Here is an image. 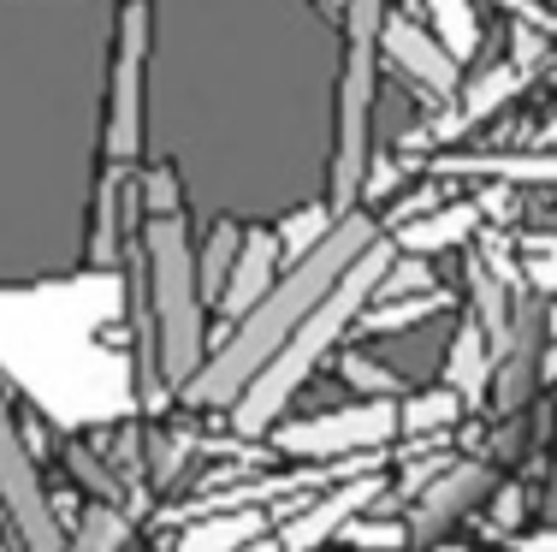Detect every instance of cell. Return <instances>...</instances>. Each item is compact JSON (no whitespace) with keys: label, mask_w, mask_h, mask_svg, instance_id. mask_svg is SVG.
<instances>
[{"label":"cell","mask_w":557,"mask_h":552,"mask_svg":"<svg viewBox=\"0 0 557 552\" xmlns=\"http://www.w3.org/2000/svg\"><path fill=\"white\" fill-rule=\"evenodd\" d=\"M522 84H528V65H516V60L493 65L486 77H474V89H469V96H457V113H450V125H445V131L481 125L486 113H498L504 101H516V89H522Z\"/></svg>","instance_id":"obj_15"},{"label":"cell","mask_w":557,"mask_h":552,"mask_svg":"<svg viewBox=\"0 0 557 552\" xmlns=\"http://www.w3.org/2000/svg\"><path fill=\"white\" fill-rule=\"evenodd\" d=\"M273 529V511L268 505H237V511H202L178 529V541L166 552H237L249 547L256 535Z\"/></svg>","instance_id":"obj_11"},{"label":"cell","mask_w":557,"mask_h":552,"mask_svg":"<svg viewBox=\"0 0 557 552\" xmlns=\"http://www.w3.org/2000/svg\"><path fill=\"white\" fill-rule=\"evenodd\" d=\"M285 268H290V261H285V244H278V232H273V226H244V244H237L232 280H225L214 315H220L225 327L244 321V315L273 292V280H278Z\"/></svg>","instance_id":"obj_8"},{"label":"cell","mask_w":557,"mask_h":552,"mask_svg":"<svg viewBox=\"0 0 557 552\" xmlns=\"http://www.w3.org/2000/svg\"><path fill=\"white\" fill-rule=\"evenodd\" d=\"M333 220H338V208L333 203H302V208H290L285 220H278V244H285V261H297V256H309L314 244L333 232Z\"/></svg>","instance_id":"obj_18"},{"label":"cell","mask_w":557,"mask_h":552,"mask_svg":"<svg viewBox=\"0 0 557 552\" xmlns=\"http://www.w3.org/2000/svg\"><path fill=\"white\" fill-rule=\"evenodd\" d=\"M261 445L278 452L285 464H314L333 469V476L386 464V452L397 445V398H344L333 410L285 416Z\"/></svg>","instance_id":"obj_4"},{"label":"cell","mask_w":557,"mask_h":552,"mask_svg":"<svg viewBox=\"0 0 557 552\" xmlns=\"http://www.w3.org/2000/svg\"><path fill=\"white\" fill-rule=\"evenodd\" d=\"M510 547L516 552H557V523H552V529H522Z\"/></svg>","instance_id":"obj_20"},{"label":"cell","mask_w":557,"mask_h":552,"mask_svg":"<svg viewBox=\"0 0 557 552\" xmlns=\"http://www.w3.org/2000/svg\"><path fill=\"white\" fill-rule=\"evenodd\" d=\"M143 273H149V315H154V363L161 387L184 392L196 368L208 363L214 321H208L202 273H196V244H190V214L172 167L143 173Z\"/></svg>","instance_id":"obj_2"},{"label":"cell","mask_w":557,"mask_h":552,"mask_svg":"<svg viewBox=\"0 0 557 552\" xmlns=\"http://www.w3.org/2000/svg\"><path fill=\"white\" fill-rule=\"evenodd\" d=\"M392 256H397L392 238H380L374 249H362V256L350 261V273H344L333 292H326L321 304L309 309V321H302L297 333L278 345V357L261 368L256 380H249V392L232 404V416H225L237 445H261V440H268V433L290 416V404L309 392V380L321 375V363L333 357L344 339H350V327L362 321L368 304H374L380 280H386V268H392Z\"/></svg>","instance_id":"obj_3"},{"label":"cell","mask_w":557,"mask_h":552,"mask_svg":"<svg viewBox=\"0 0 557 552\" xmlns=\"http://www.w3.org/2000/svg\"><path fill=\"white\" fill-rule=\"evenodd\" d=\"M143 72H149V7L125 0L113 48V89H108V161L125 167L143 155Z\"/></svg>","instance_id":"obj_7"},{"label":"cell","mask_w":557,"mask_h":552,"mask_svg":"<svg viewBox=\"0 0 557 552\" xmlns=\"http://www.w3.org/2000/svg\"><path fill=\"white\" fill-rule=\"evenodd\" d=\"M0 529L18 552H72L65 511L42 476V445L7 392H0Z\"/></svg>","instance_id":"obj_5"},{"label":"cell","mask_w":557,"mask_h":552,"mask_svg":"<svg viewBox=\"0 0 557 552\" xmlns=\"http://www.w3.org/2000/svg\"><path fill=\"white\" fill-rule=\"evenodd\" d=\"M333 552H350V547H333Z\"/></svg>","instance_id":"obj_24"},{"label":"cell","mask_w":557,"mask_h":552,"mask_svg":"<svg viewBox=\"0 0 557 552\" xmlns=\"http://www.w3.org/2000/svg\"><path fill=\"white\" fill-rule=\"evenodd\" d=\"M428 19H433V36H440V48L450 60H469L474 48H481V12H474V0H428Z\"/></svg>","instance_id":"obj_17"},{"label":"cell","mask_w":557,"mask_h":552,"mask_svg":"<svg viewBox=\"0 0 557 552\" xmlns=\"http://www.w3.org/2000/svg\"><path fill=\"white\" fill-rule=\"evenodd\" d=\"M380 48H386L433 101H457V60H450L440 48V36H428L416 19H386L380 24Z\"/></svg>","instance_id":"obj_9"},{"label":"cell","mask_w":557,"mask_h":552,"mask_svg":"<svg viewBox=\"0 0 557 552\" xmlns=\"http://www.w3.org/2000/svg\"><path fill=\"white\" fill-rule=\"evenodd\" d=\"M546 380H557V345L546 351Z\"/></svg>","instance_id":"obj_22"},{"label":"cell","mask_w":557,"mask_h":552,"mask_svg":"<svg viewBox=\"0 0 557 552\" xmlns=\"http://www.w3.org/2000/svg\"><path fill=\"white\" fill-rule=\"evenodd\" d=\"M433 173L510 179V184H557V149H534V155H445Z\"/></svg>","instance_id":"obj_14"},{"label":"cell","mask_w":557,"mask_h":552,"mask_svg":"<svg viewBox=\"0 0 557 552\" xmlns=\"http://www.w3.org/2000/svg\"><path fill=\"white\" fill-rule=\"evenodd\" d=\"M469 416V404L457 398V392L445 387V380H433V387H416L397 398V440H440Z\"/></svg>","instance_id":"obj_13"},{"label":"cell","mask_w":557,"mask_h":552,"mask_svg":"<svg viewBox=\"0 0 557 552\" xmlns=\"http://www.w3.org/2000/svg\"><path fill=\"white\" fill-rule=\"evenodd\" d=\"M504 469L493 457H469L462 452L450 469L428 481L416 499L404 505V529H409V552H440L445 541H457L469 529V517H481L486 499L498 493Z\"/></svg>","instance_id":"obj_6"},{"label":"cell","mask_w":557,"mask_h":552,"mask_svg":"<svg viewBox=\"0 0 557 552\" xmlns=\"http://www.w3.org/2000/svg\"><path fill=\"white\" fill-rule=\"evenodd\" d=\"M321 7H326V12H338V19H344V7H350V0H321Z\"/></svg>","instance_id":"obj_23"},{"label":"cell","mask_w":557,"mask_h":552,"mask_svg":"<svg viewBox=\"0 0 557 552\" xmlns=\"http://www.w3.org/2000/svg\"><path fill=\"white\" fill-rule=\"evenodd\" d=\"M540 149H557V113H552L546 125H540Z\"/></svg>","instance_id":"obj_21"},{"label":"cell","mask_w":557,"mask_h":552,"mask_svg":"<svg viewBox=\"0 0 557 552\" xmlns=\"http://www.w3.org/2000/svg\"><path fill=\"white\" fill-rule=\"evenodd\" d=\"M474 226H481V208L474 203H445V208H428V214L392 226V244L404 249V256H440V249L469 244Z\"/></svg>","instance_id":"obj_12"},{"label":"cell","mask_w":557,"mask_h":552,"mask_svg":"<svg viewBox=\"0 0 557 552\" xmlns=\"http://www.w3.org/2000/svg\"><path fill=\"white\" fill-rule=\"evenodd\" d=\"M440 380L457 392L462 404H469V410H474V404H486V392H493V339H486V327L474 321V315H462L457 333H450Z\"/></svg>","instance_id":"obj_10"},{"label":"cell","mask_w":557,"mask_h":552,"mask_svg":"<svg viewBox=\"0 0 557 552\" xmlns=\"http://www.w3.org/2000/svg\"><path fill=\"white\" fill-rule=\"evenodd\" d=\"M380 238H386V232H380L362 208L338 214L333 232H326L309 256L290 261V268L273 280V292L261 297L244 321L220 327V339L208 345V363L196 368V380L178 392L184 410H196V416H232V404L249 392V380H256L261 368L278 357V345H285V339L309 321V309L333 292L344 273H350V261L362 256V249H374Z\"/></svg>","instance_id":"obj_1"},{"label":"cell","mask_w":557,"mask_h":552,"mask_svg":"<svg viewBox=\"0 0 557 552\" xmlns=\"http://www.w3.org/2000/svg\"><path fill=\"white\" fill-rule=\"evenodd\" d=\"M522 280L534 285L540 297H557V238H528V256H522Z\"/></svg>","instance_id":"obj_19"},{"label":"cell","mask_w":557,"mask_h":552,"mask_svg":"<svg viewBox=\"0 0 557 552\" xmlns=\"http://www.w3.org/2000/svg\"><path fill=\"white\" fill-rule=\"evenodd\" d=\"M237 244H244V226H237V220H214V226H208V238H202V249H196V273H202V297H208V309L220 304L225 280H232Z\"/></svg>","instance_id":"obj_16"}]
</instances>
